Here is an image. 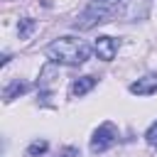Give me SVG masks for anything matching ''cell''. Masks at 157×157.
I'll list each match as a JSON object with an SVG mask.
<instances>
[{"mask_svg":"<svg viewBox=\"0 0 157 157\" xmlns=\"http://www.w3.org/2000/svg\"><path fill=\"white\" fill-rule=\"evenodd\" d=\"M44 54L54 61V64H66V66H78L91 56V47L83 39L76 37H59L54 42L47 44Z\"/></svg>","mask_w":157,"mask_h":157,"instance_id":"cell-1","label":"cell"},{"mask_svg":"<svg viewBox=\"0 0 157 157\" xmlns=\"http://www.w3.org/2000/svg\"><path fill=\"white\" fill-rule=\"evenodd\" d=\"M123 2H125V0H91V2L81 10V15L76 17L74 27H76V29H91V27H96V25H101V22H108V20L123 7Z\"/></svg>","mask_w":157,"mask_h":157,"instance_id":"cell-2","label":"cell"},{"mask_svg":"<svg viewBox=\"0 0 157 157\" xmlns=\"http://www.w3.org/2000/svg\"><path fill=\"white\" fill-rule=\"evenodd\" d=\"M115 140H118V128H115L110 120H105V123H101V125L96 128V132H93V137H91V152H93V155L105 152L108 147L115 145Z\"/></svg>","mask_w":157,"mask_h":157,"instance_id":"cell-3","label":"cell"},{"mask_svg":"<svg viewBox=\"0 0 157 157\" xmlns=\"http://www.w3.org/2000/svg\"><path fill=\"white\" fill-rule=\"evenodd\" d=\"M118 49H120V42L113 39V37H108V34H101V37L93 42V52H96L98 59H103V61H113L115 54H118Z\"/></svg>","mask_w":157,"mask_h":157,"instance_id":"cell-4","label":"cell"},{"mask_svg":"<svg viewBox=\"0 0 157 157\" xmlns=\"http://www.w3.org/2000/svg\"><path fill=\"white\" fill-rule=\"evenodd\" d=\"M130 93L132 96H152L157 93V74H147L137 81L130 83Z\"/></svg>","mask_w":157,"mask_h":157,"instance_id":"cell-5","label":"cell"},{"mask_svg":"<svg viewBox=\"0 0 157 157\" xmlns=\"http://www.w3.org/2000/svg\"><path fill=\"white\" fill-rule=\"evenodd\" d=\"M96 78L93 76H81V78H76L74 83H71V98H81V96H86L88 91H93L96 88Z\"/></svg>","mask_w":157,"mask_h":157,"instance_id":"cell-6","label":"cell"},{"mask_svg":"<svg viewBox=\"0 0 157 157\" xmlns=\"http://www.w3.org/2000/svg\"><path fill=\"white\" fill-rule=\"evenodd\" d=\"M27 91V83L25 81H12L7 88H5V101L10 103V101H15V96H20V93H25Z\"/></svg>","mask_w":157,"mask_h":157,"instance_id":"cell-7","label":"cell"},{"mask_svg":"<svg viewBox=\"0 0 157 157\" xmlns=\"http://www.w3.org/2000/svg\"><path fill=\"white\" fill-rule=\"evenodd\" d=\"M34 29V20H29V17H25V20H20V37L25 39V37H29V32Z\"/></svg>","mask_w":157,"mask_h":157,"instance_id":"cell-8","label":"cell"},{"mask_svg":"<svg viewBox=\"0 0 157 157\" xmlns=\"http://www.w3.org/2000/svg\"><path fill=\"white\" fill-rule=\"evenodd\" d=\"M47 147H49V145H47L44 140H37V142H32V145L27 147V152H29L32 157H37V155H42V152H47Z\"/></svg>","mask_w":157,"mask_h":157,"instance_id":"cell-9","label":"cell"},{"mask_svg":"<svg viewBox=\"0 0 157 157\" xmlns=\"http://www.w3.org/2000/svg\"><path fill=\"white\" fill-rule=\"evenodd\" d=\"M145 140H147L152 147H157V123H152V125H150V130L145 132Z\"/></svg>","mask_w":157,"mask_h":157,"instance_id":"cell-10","label":"cell"}]
</instances>
